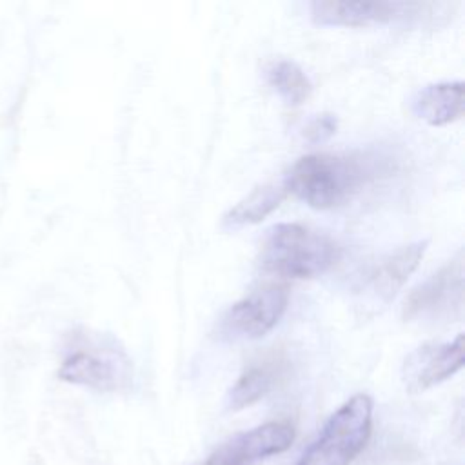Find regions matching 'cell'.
<instances>
[{"mask_svg": "<svg viewBox=\"0 0 465 465\" xmlns=\"http://www.w3.org/2000/svg\"><path fill=\"white\" fill-rule=\"evenodd\" d=\"M463 367V336L445 343H425L412 351L401 365V380L409 392H423Z\"/></svg>", "mask_w": 465, "mask_h": 465, "instance_id": "obj_8", "label": "cell"}, {"mask_svg": "<svg viewBox=\"0 0 465 465\" xmlns=\"http://www.w3.org/2000/svg\"><path fill=\"white\" fill-rule=\"evenodd\" d=\"M338 258L340 247L331 236L302 223H278L267 231L258 260L267 272L305 280L327 272Z\"/></svg>", "mask_w": 465, "mask_h": 465, "instance_id": "obj_2", "label": "cell"}, {"mask_svg": "<svg viewBox=\"0 0 465 465\" xmlns=\"http://www.w3.org/2000/svg\"><path fill=\"white\" fill-rule=\"evenodd\" d=\"M294 434L289 421H267L234 434L218 445L202 465H254L260 460L285 452L292 445Z\"/></svg>", "mask_w": 465, "mask_h": 465, "instance_id": "obj_6", "label": "cell"}, {"mask_svg": "<svg viewBox=\"0 0 465 465\" xmlns=\"http://www.w3.org/2000/svg\"><path fill=\"white\" fill-rule=\"evenodd\" d=\"M265 76L269 87H272L287 105H300L312 91V84L305 71L291 60H278L271 64Z\"/></svg>", "mask_w": 465, "mask_h": 465, "instance_id": "obj_14", "label": "cell"}, {"mask_svg": "<svg viewBox=\"0 0 465 465\" xmlns=\"http://www.w3.org/2000/svg\"><path fill=\"white\" fill-rule=\"evenodd\" d=\"M289 291L283 285L256 289L234 302L216 325L218 338L223 341H245L265 336L276 327L287 311Z\"/></svg>", "mask_w": 465, "mask_h": 465, "instance_id": "obj_4", "label": "cell"}, {"mask_svg": "<svg viewBox=\"0 0 465 465\" xmlns=\"http://www.w3.org/2000/svg\"><path fill=\"white\" fill-rule=\"evenodd\" d=\"M309 7L311 18L318 25L365 27L389 24L420 5L405 2H312Z\"/></svg>", "mask_w": 465, "mask_h": 465, "instance_id": "obj_9", "label": "cell"}, {"mask_svg": "<svg viewBox=\"0 0 465 465\" xmlns=\"http://www.w3.org/2000/svg\"><path fill=\"white\" fill-rule=\"evenodd\" d=\"M60 376L96 391H118L129 383L131 363L116 349H78L64 360Z\"/></svg>", "mask_w": 465, "mask_h": 465, "instance_id": "obj_7", "label": "cell"}, {"mask_svg": "<svg viewBox=\"0 0 465 465\" xmlns=\"http://www.w3.org/2000/svg\"><path fill=\"white\" fill-rule=\"evenodd\" d=\"M336 127H338V122L332 114H318L305 125L303 134L309 142L318 143L331 138L336 133Z\"/></svg>", "mask_w": 465, "mask_h": 465, "instance_id": "obj_15", "label": "cell"}, {"mask_svg": "<svg viewBox=\"0 0 465 465\" xmlns=\"http://www.w3.org/2000/svg\"><path fill=\"white\" fill-rule=\"evenodd\" d=\"M376 171L374 158L360 153H314L289 169L283 187L309 207L332 209L351 200Z\"/></svg>", "mask_w": 465, "mask_h": 465, "instance_id": "obj_1", "label": "cell"}, {"mask_svg": "<svg viewBox=\"0 0 465 465\" xmlns=\"http://www.w3.org/2000/svg\"><path fill=\"white\" fill-rule=\"evenodd\" d=\"M372 430V400L354 394L325 421L298 465H351L365 449Z\"/></svg>", "mask_w": 465, "mask_h": 465, "instance_id": "obj_3", "label": "cell"}, {"mask_svg": "<svg viewBox=\"0 0 465 465\" xmlns=\"http://www.w3.org/2000/svg\"><path fill=\"white\" fill-rule=\"evenodd\" d=\"M282 374V365L276 360L260 361L245 369L227 392V409L242 411L254 405L271 392Z\"/></svg>", "mask_w": 465, "mask_h": 465, "instance_id": "obj_13", "label": "cell"}, {"mask_svg": "<svg viewBox=\"0 0 465 465\" xmlns=\"http://www.w3.org/2000/svg\"><path fill=\"white\" fill-rule=\"evenodd\" d=\"M285 194L287 191L283 183H265L252 189L222 216V227L227 231H238L242 227L260 223L282 203Z\"/></svg>", "mask_w": 465, "mask_h": 465, "instance_id": "obj_12", "label": "cell"}, {"mask_svg": "<svg viewBox=\"0 0 465 465\" xmlns=\"http://www.w3.org/2000/svg\"><path fill=\"white\" fill-rule=\"evenodd\" d=\"M411 113L421 122L440 127L452 124L463 113V82H438L411 96Z\"/></svg>", "mask_w": 465, "mask_h": 465, "instance_id": "obj_11", "label": "cell"}, {"mask_svg": "<svg viewBox=\"0 0 465 465\" xmlns=\"http://www.w3.org/2000/svg\"><path fill=\"white\" fill-rule=\"evenodd\" d=\"M427 251V240L412 242L383 256L369 274V285L374 296L391 302L405 285L409 276L418 269Z\"/></svg>", "mask_w": 465, "mask_h": 465, "instance_id": "obj_10", "label": "cell"}, {"mask_svg": "<svg viewBox=\"0 0 465 465\" xmlns=\"http://www.w3.org/2000/svg\"><path fill=\"white\" fill-rule=\"evenodd\" d=\"M463 258L461 252L449 260L438 272L421 282L405 300L403 318L409 322L449 320L461 312L463 303Z\"/></svg>", "mask_w": 465, "mask_h": 465, "instance_id": "obj_5", "label": "cell"}]
</instances>
